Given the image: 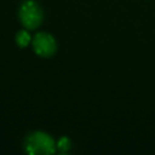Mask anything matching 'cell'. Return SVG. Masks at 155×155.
Masks as SVG:
<instances>
[{"mask_svg":"<svg viewBox=\"0 0 155 155\" xmlns=\"http://www.w3.org/2000/svg\"><path fill=\"white\" fill-rule=\"evenodd\" d=\"M33 48L40 57H51L57 48L56 40L47 33H38L33 40Z\"/></svg>","mask_w":155,"mask_h":155,"instance_id":"obj_3","label":"cell"},{"mask_svg":"<svg viewBox=\"0 0 155 155\" xmlns=\"http://www.w3.org/2000/svg\"><path fill=\"white\" fill-rule=\"evenodd\" d=\"M69 148H70V140L67 137L59 138V140L57 142V149L61 153H65L67 150H69Z\"/></svg>","mask_w":155,"mask_h":155,"instance_id":"obj_5","label":"cell"},{"mask_svg":"<svg viewBox=\"0 0 155 155\" xmlns=\"http://www.w3.org/2000/svg\"><path fill=\"white\" fill-rule=\"evenodd\" d=\"M54 140L45 132L31 133L25 142V150L30 155H48L54 151Z\"/></svg>","mask_w":155,"mask_h":155,"instance_id":"obj_1","label":"cell"},{"mask_svg":"<svg viewBox=\"0 0 155 155\" xmlns=\"http://www.w3.org/2000/svg\"><path fill=\"white\" fill-rule=\"evenodd\" d=\"M31 36L27 30H21L19 33H17L16 35V42L19 47H25L28 46V44L30 42Z\"/></svg>","mask_w":155,"mask_h":155,"instance_id":"obj_4","label":"cell"},{"mask_svg":"<svg viewBox=\"0 0 155 155\" xmlns=\"http://www.w3.org/2000/svg\"><path fill=\"white\" fill-rule=\"evenodd\" d=\"M19 19L24 28L35 29L42 21V11L35 1H24L19 8Z\"/></svg>","mask_w":155,"mask_h":155,"instance_id":"obj_2","label":"cell"}]
</instances>
